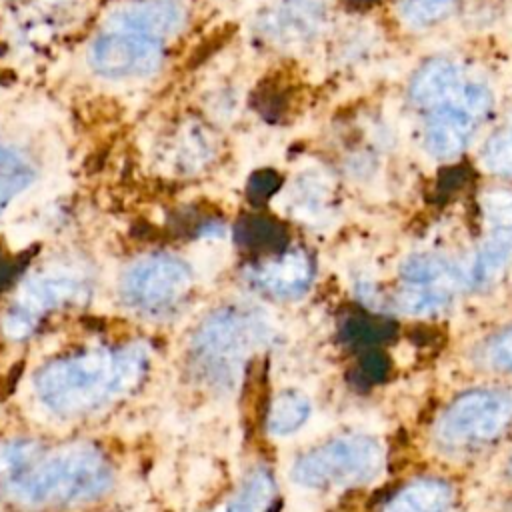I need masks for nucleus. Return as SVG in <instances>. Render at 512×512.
<instances>
[{"mask_svg":"<svg viewBox=\"0 0 512 512\" xmlns=\"http://www.w3.org/2000/svg\"><path fill=\"white\" fill-rule=\"evenodd\" d=\"M384 466L382 446L368 436L336 438L306 456L292 468V480L304 488H346L372 482Z\"/></svg>","mask_w":512,"mask_h":512,"instance_id":"f257e3e1","label":"nucleus"},{"mask_svg":"<svg viewBox=\"0 0 512 512\" xmlns=\"http://www.w3.org/2000/svg\"><path fill=\"white\" fill-rule=\"evenodd\" d=\"M492 96L480 82L462 80L426 112L424 146L436 158H454L470 142L476 126L488 114Z\"/></svg>","mask_w":512,"mask_h":512,"instance_id":"f03ea898","label":"nucleus"},{"mask_svg":"<svg viewBox=\"0 0 512 512\" xmlns=\"http://www.w3.org/2000/svg\"><path fill=\"white\" fill-rule=\"evenodd\" d=\"M512 420V394L476 390L456 398L440 416L436 434L446 446H470L492 440Z\"/></svg>","mask_w":512,"mask_h":512,"instance_id":"7ed1b4c3","label":"nucleus"},{"mask_svg":"<svg viewBox=\"0 0 512 512\" xmlns=\"http://www.w3.org/2000/svg\"><path fill=\"white\" fill-rule=\"evenodd\" d=\"M88 62L92 70L104 78H142L158 70L162 62V44L160 40L142 34L112 30L94 40L88 52Z\"/></svg>","mask_w":512,"mask_h":512,"instance_id":"20e7f679","label":"nucleus"},{"mask_svg":"<svg viewBox=\"0 0 512 512\" xmlns=\"http://www.w3.org/2000/svg\"><path fill=\"white\" fill-rule=\"evenodd\" d=\"M268 336V324L262 318H248L238 312H220L210 320L202 334L204 352L220 362L228 370V376H234L242 360L250 350L262 344Z\"/></svg>","mask_w":512,"mask_h":512,"instance_id":"39448f33","label":"nucleus"},{"mask_svg":"<svg viewBox=\"0 0 512 512\" xmlns=\"http://www.w3.org/2000/svg\"><path fill=\"white\" fill-rule=\"evenodd\" d=\"M106 20L112 30H126L162 40L180 30L184 8L176 0H132L112 8Z\"/></svg>","mask_w":512,"mask_h":512,"instance_id":"423d86ee","label":"nucleus"},{"mask_svg":"<svg viewBox=\"0 0 512 512\" xmlns=\"http://www.w3.org/2000/svg\"><path fill=\"white\" fill-rule=\"evenodd\" d=\"M402 278L408 290L448 298V290L468 282V276L436 254H412L402 264Z\"/></svg>","mask_w":512,"mask_h":512,"instance_id":"0eeeda50","label":"nucleus"},{"mask_svg":"<svg viewBox=\"0 0 512 512\" xmlns=\"http://www.w3.org/2000/svg\"><path fill=\"white\" fill-rule=\"evenodd\" d=\"M256 284L276 298H298L312 282V268L302 252H288L254 272Z\"/></svg>","mask_w":512,"mask_h":512,"instance_id":"6e6552de","label":"nucleus"},{"mask_svg":"<svg viewBox=\"0 0 512 512\" xmlns=\"http://www.w3.org/2000/svg\"><path fill=\"white\" fill-rule=\"evenodd\" d=\"M320 0H286L266 18V34L276 40H300L322 22Z\"/></svg>","mask_w":512,"mask_h":512,"instance_id":"1a4fd4ad","label":"nucleus"},{"mask_svg":"<svg viewBox=\"0 0 512 512\" xmlns=\"http://www.w3.org/2000/svg\"><path fill=\"white\" fill-rule=\"evenodd\" d=\"M464 80L458 64L448 60H432L420 68L410 84V96L416 106L428 110L440 102L452 88Z\"/></svg>","mask_w":512,"mask_h":512,"instance_id":"9d476101","label":"nucleus"},{"mask_svg":"<svg viewBox=\"0 0 512 512\" xmlns=\"http://www.w3.org/2000/svg\"><path fill=\"white\" fill-rule=\"evenodd\" d=\"M512 260V226H492V232L482 242L476 258L470 266L468 282L470 284H488L492 282Z\"/></svg>","mask_w":512,"mask_h":512,"instance_id":"9b49d317","label":"nucleus"},{"mask_svg":"<svg viewBox=\"0 0 512 512\" xmlns=\"http://www.w3.org/2000/svg\"><path fill=\"white\" fill-rule=\"evenodd\" d=\"M450 502V488L440 480H418L402 488L384 512H444Z\"/></svg>","mask_w":512,"mask_h":512,"instance_id":"f8f14e48","label":"nucleus"},{"mask_svg":"<svg viewBox=\"0 0 512 512\" xmlns=\"http://www.w3.org/2000/svg\"><path fill=\"white\" fill-rule=\"evenodd\" d=\"M310 412H312V406L304 394L296 390L280 392L270 406L268 432L278 438L290 436L306 424V420L310 418Z\"/></svg>","mask_w":512,"mask_h":512,"instance_id":"ddd939ff","label":"nucleus"},{"mask_svg":"<svg viewBox=\"0 0 512 512\" xmlns=\"http://www.w3.org/2000/svg\"><path fill=\"white\" fill-rule=\"evenodd\" d=\"M32 182V166L22 152L0 144V206H6Z\"/></svg>","mask_w":512,"mask_h":512,"instance_id":"4468645a","label":"nucleus"},{"mask_svg":"<svg viewBox=\"0 0 512 512\" xmlns=\"http://www.w3.org/2000/svg\"><path fill=\"white\" fill-rule=\"evenodd\" d=\"M274 496V484L266 470H256L250 474L242 490L236 494L228 508L218 512H264Z\"/></svg>","mask_w":512,"mask_h":512,"instance_id":"2eb2a0df","label":"nucleus"},{"mask_svg":"<svg viewBox=\"0 0 512 512\" xmlns=\"http://www.w3.org/2000/svg\"><path fill=\"white\" fill-rule=\"evenodd\" d=\"M484 166L490 172L512 176V126L500 130L484 148Z\"/></svg>","mask_w":512,"mask_h":512,"instance_id":"dca6fc26","label":"nucleus"},{"mask_svg":"<svg viewBox=\"0 0 512 512\" xmlns=\"http://www.w3.org/2000/svg\"><path fill=\"white\" fill-rule=\"evenodd\" d=\"M452 2L454 0H404L402 10L412 24L422 26L438 20L452 6Z\"/></svg>","mask_w":512,"mask_h":512,"instance_id":"f3484780","label":"nucleus"},{"mask_svg":"<svg viewBox=\"0 0 512 512\" xmlns=\"http://www.w3.org/2000/svg\"><path fill=\"white\" fill-rule=\"evenodd\" d=\"M486 218L492 226H512V194L492 192L484 198Z\"/></svg>","mask_w":512,"mask_h":512,"instance_id":"a211bd4d","label":"nucleus"},{"mask_svg":"<svg viewBox=\"0 0 512 512\" xmlns=\"http://www.w3.org/2000/svg\"><path fill=\"white\" fill-rule=\"evenodd\" d=\"M488 360L494 368L512 372V328L498 334L488 346Z\"/></svg>","mask_w":512,"mask_h":512,"instance_id":"6ab92c4d","label":"nucleus"}]
</instances>
